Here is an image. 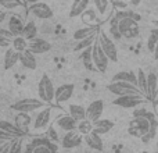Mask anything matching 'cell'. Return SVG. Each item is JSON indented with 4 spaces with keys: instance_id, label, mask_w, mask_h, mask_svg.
Segmentation results:
<instances>
[{
    "instance_id": "6da1fadb",
    "label": "cell",
    "mask_w": 158,
    "mask_h": 153,
    "mask_svg": "<svg viewBox=\"0 0 158 153\" xmlns=\"http://www.w3.org/2000/svg\"><path fill=\"white\" fill-rule=\"evenodd\" d=\"M107 89L111 93L117 96H136V98H146V95L140 90V88L137 85L129 84V82H111L110 85H107Z\"/></svg>"
},
{
    "instance_id": "7a4b0ae2",
    "label": "cell",
    "mask_w": 158,
    "mask_h": 153,
    "mask_svg": "<svg viewBox=\"0 0 158 153\" xmlns=\"http://www.w3.org/2000/svg\"><path fill=\"white\" fill-rule=\"evenodd\" d=\"M38 93L40 100H43L44 103H52L54 100V96H56L54 84H53V81L50 79V76L47 74L42 75L38 85Z\"/></svg>"
},
{
    "instance_id": "3957f363",
    "label": "cell",
    "mask_w": 158,
    "mask_h": 153,
    "mask_svg": "<svg viewBox=\"0 0 158 153\" xmlns=\"http://www.w3.org/2000/svg\"><path fill=\"white\" fill-rule=\"evenodd\" d=\"M42 107H46L44 102L40 100V99H33V98H25L11 104V110H15L18 113H31L38 109H42Z\"/></svg>"
},
{
    "instance_id": "277c9868",
    "label": "cell",
    "mask_w": 158,
    "mask_h": 153,
    "mask_svg": "<svg viewBox=\"0 0 158 153\" xmlns=\"http://www.w3.org/2000/svg\"><path fill=\"white\" fill-rule=\"evenodd\" d=\"M97 41L100 42L101 49H103L104 52H106V55L108 56L110 61L117 63L118 61V50H117V46H115L114 39H112L110 35H107L104 31H100V32H98Z\"/></svg>"
},
{
    "instance_id": "5b68a950",
    "label": "cell",
    "mask_w": 158,
    "mask_h": 153,
    "mask_svg": "<svg viewBox=\"0 0 158 153\" xmlns=\"http://www.w3.org/2000/svg\"><path fill=\"white\" fill-rule=\"evenodd\" d=\"M128 132L131 135L136 138H144L146 135L150 132V123L146 117H142V118H133V120L129 123V128H128Z\"/></svg>"
},
{
    "instance_id": "8992f818",
    "label": "cell",
    "mask_w": 158,
    "mask_h": 153,
    "mask_svg": "<svg viewBox=\"0 0 158 153\" xmlns=\"http://www.w3.org/2000/svg\"><path fill=\"white\" fill-rule=\"evenodd\" d=\"M108 63H110L108 56L101 49L100 42L96 41V43L93 45V64H94V67L100 72H106L107 68H108Z\"/></svg>"
},
{
    "instance_id": "52a82bcc",
    "label": "cell",
    "mask_w": 158,
    "mask_h": 153,
    "mask_svg": "<svg viewBox=\"0 0 158 153\" xmlns=\"http://www.w3.org/2000/svg\"><path fill=\"white\" fill-rule=\"evenodd\" d=\"M119 29L125 39H135L139 36V24L133 18L119 20Z\"/></svg>"
},
{
    "instance_id": "ba28073f",
    "label": "cell",
    "mask_w": 158,
    "mask_h": 153,
    "mask_svg": "<svg viewBox=\"0 0 158 153\" xmlns=\"http://www.w3.org/2000/svg\"><path fill=\"white\" fill-rule=\"evenodd\" d=\"M146 103V98H136V96H118L112 100V104L122 109H136Z\"/></svg>"
},
{
    "instance_id": "9c48e42d",
    "label": "cell",
    "mask_w": 158,
    "mask_h": 153,
    "mask_svg": "<svg viewBox=\"0 0 158 153\" xmlns=\"http://www.w3.org/2000/svg\"><path fill=\"white\" fill-rule=\"evenodd\" d=\"M82 141H85V137L78 129H75V131L65 132V135H64L63 139H61V146H63L64 149H74L81 145Z\"/></svg>"
},
{
    "instance_id": "30bf717a",
    "label": "cell",
    "mask_w": 158,
    "mask_h": 153,
    "mask_svg": "<svg viewBox=\"0 0 158 153\" xmlns=\"http://www.w3.org/2000/svg\"><path fill=\"white\" fill-rule=\"evenodd\" d=\"M29 13L32 14L33 17L39 18V20H49V18H52V17H53L52 7H50L49 4H46V3H43V2H39V3H33V4H31Z\"/></svg>"
},
{
    "instance_id": "8fae6325",
    "label": "cell",
    "mask_w": 158,
    "mask_h": 153,
    "mask_svg": "<svg viewBox=\"0 0 158 153\" xmlns=\"http://www.w3.org/2000/svg\"><path fill=\"white\" fill-rule=\"evenodd\" d=\"M104 111V102L101 99H97V100H93L89 106L86 107V114H87V120L90 121H97L101 118Z\"/></svg>"
},
{
    "instance_id": "7c38bea8",
    "label": "cell",
    "mask_w": 158,
    "mask_h": 153,
    "mask_svg": "<svg viewBox=\"0 0 158 153\" xmlns=\"http://www.w3.org/2000/svg\"><path fill=\"white\" fill-rule=\"evenodd\" d=\"M75 90V85L74 84H63L56 89V96L54 100L56 103H64V102L69 100L74 95Z\"/></svg>"
},
{
    "instance_id": "4fadbf2b",
    "label": "cell",
    "mask_w": 158,
    "mask_h": 153,
    "mask_svg": "<svg viewBox=\"0 0 158 153\" xmlns=\"http://www.w3.org/2000/svg\"><path fill=\"white\" fill-rule=\"evenodd\" d=\"M50 118H52V107H43L33 120V128L36 131L44 129L47 127V124L50 123Z\"/></svg>"
},
{
    "instance_id": "5bb4252c",
    "label": "cell",
    "mask_w": 158,
    "mask_h": 153,
    "mask_svg": "<svg viewBox=\"0 0 158 153\" xmlns=\"http://www.w3.org/2000/svg\"><path fill=\"white\" fill-rule=\"evenodd\" d=\"M28 49H29L33 55H42V53L50 52V50H52V45L42 38H35V39H32V41H29Z\"/></svg>"
},
{
    "instance_id": "9a60e30c",
    "label": "cell",
    "mask_w": 158,
    "mask_h": 153,
    "mask_svg": "<svg viewBox=\"0 0 158 153\" xmlns=\"http://www.w3.org/2000/svg\"><path fill=\"white\" fill-rule=\"evenodd\" d=\"M14 124L21 129L24 134H28L29 127L32 124V117L29 116V113H17L14 117Z\"/></svg>"
},
{
    "instance_id": "2e32d148",
    "label": "cell",
    "mask_w": 158,
    "mask_h": 153,
    "mask_svg": "<svg viewBox=\"0 0 158 153\" xmlns=\"http://www.w3.org/2000/svg\"><path fill=\"white\" fill-rule=\"evenodd\" d=\"M58 127L61 129H64L65 132H69V131H75L78 129V121L75 118H72L69 114H65V116H61L58 117V120L56 121Z\"/></svg>"
},
{
    "instance_id": "e0dca14e",
    "label": "cell",
    "mask_w": 158,
    "mask_h": 153,
    "mask_svg": "<svg viewBox=\"0 0 158 153\" xmlns=\"http://www.w3.org/2000/svg\"><path fill=\"white\" fill-rule=\"evenodd\" d=\"M146 118H147L148 123H150V132H148L144 138H142V141L144 143H147V142H150L151 139H154V138H156V135L158 132L157 131V129H158V120H157L156 114H154V113H151V111H147Z\"/></svg>"
},
{
    "instance_id": "ac0fdd59",
    "label": "cell",
    "mask_w": 158,
    "mask_h": 153,
    "mask_svg": "<svg viewBox=\"0 0 158 153\" xmlns=\"http://www.w3.org/2000/svg\"><path fill=\"white\" fill-rule=\"evenodd\" d=\"M90 2L92 0H74V3L71 6V10H69V17L71 18H77V17L82 15L87 10Z\"/></svg>"
},
{
    "instance_id": "d6986e66",
    "label": "cell",
    "mask_w": 158,
    "mask_h": 153,
    "mask_svg": "<svg viewBox=\"0 0 158 153\" xmlns=\"http://www.w3.org/2000/svg\"><path fill=\"white\" fill-rule=\"evenodd\" d=\"M85 142H86V145L89 146L90 149H94V151H98V152H101L104 148L101 137L98 134H96L94 131L87 134V135H85Z\"/></svg>"
},
{
    "instance_id": "ffe728a7",
    "label": "cell",
    "mask_w": 158,
    "mask_h": 153,
    "mask_svg": "<svg viewBox=\"0 0 158 153\" xmlns=\"http://www.w3.org/2000/svg\"><path fill=\"white\" fill-rule=\"evenodd\" d=\"M17 63H19V52L10 47L4 52V70H11Z\"/></svg>"
},
{
    "instance_id": "44dd1931",
    "label": "cell",
    "mask_w": 158,
    "mask_h": 153,
    "mask_svg": "<svg viewBox=\"0 0 158 153\" xmlns=\"http://www.w3.org/2000/svg\"><path fill=\"white\" fill-rule=\"evenodd\" d=\"M19 63L28 70H35L36 68V59L35 55L31 52L29 49L25 50V52L19 53Z\"/></svg>"
},
{
    "instance_id": "7402d4cb",
    "label": "cell",
    "mask_w": 158,
    "mask_h": 153,
    "mask_svg": "<svg viewBox=\"0 0 158 153\" xmlns=\"http://www.w3.org/2000/svg\"><path fill=\"white\" fill-rule=\"evenodd\" d=\"M97 33V27L96 25H89V27H83V28H79L74 32V39L77 42L79 41H83V39L90 38L92 35H96Z\"/></svg>"
},
{
    "instance_id": "603a6c76",
    "label": "cell",
    "mask_w": 158,
    "mask_h": 153,
    "mask_svg": "<svg viewBox=\"0 0 158 153\" xmlns=\"http://www.w3.org/2000/svg\"><path fill=\"white\" fill-rule=\"evenodd\" d=\"M0 131H4V132H7V134L13 135V137L18 138V139H21V138L25 135L24 132H22L21 129H19L18 127L15 125V124H11L10 121H6V120L0 121Z\"/></svg>"
},
{
    "instance_id": "cb8c5ba5",
    "label": "cell",
    "mask_w": 158,
    "mask_h": 153,
    "mask_svg": "<svg viewBox=\"0 0 158 153\" xmlns=\"http://www.w3.org/2000/svg\"><path fill=\"white\" fill-rule=\"evenodd\" d=\"M93 125H94V132L98 135L107 134V132H110L114 128V123L111 120H107V118H100V120L94 121Z\"/></svg>"
},
{
    "instance_id": "d4e9b609",
    "label": "cell",
    "mask_w": 158,
    "mask_h": 153,
    "mask_svg": "<svg viewBox=\"0 0 158 153\" xmlns=\"http://www.w3.org/2000/svg\"><path fill=\"white\" fill-rule=\"evenodd\" d=\"M148 76V82H147V100L150 102H154L156 103V96H157V84H158V79H157V75L150 72L147 74Z\"/></svg>"
},
{
    "instance_id": "484cf974",
    "label": "cell",
    "mask_w": 158,
    "mask_h": 153,
    "mask_svg": "<svg viewBox=\"0 0 158 153\" xmlns=\"http://www.w3.org/2000/svg\"><path fill=\"white\" fill-rule=\"evenodd\" d=\"M129 82V84L137 85V74L133 71H119L112 76V82Z\"/></svg>"
},
{
    "instance_id": "4316f807",
    "label": "cell",
    "mask_w": 158,
    "mask_h": 153,
    "mask_svg": "<svg viewBox=\"0 0 158 153\" xmlns=\"http://www.w3.org/2000/svg\"><path fill=\"white\" fill-rule=\"evenodd\" d=\"M25 28V24L22 22V20L17 15H11L8 20V29L14 33L15 36H21L22 31Z\"/></svg>"
},
{
    "instance_id": "83f0119b",
    "label": "cell",
    "mask_w": 158,
    "mask_h": 153,
    "mask_svg": "<svg viewBox=\"0 0 158 153\" xmlns=\"http://www.w3.org/2000/svg\"><path fill=\"white\" fill-rule=\"evenodd\" d=\"M68 110H69V116H71L72 118H75L78 123H79V121H83V120H86V118H87L86 109H85L83 106H81V104H69Z\"/></svg>"
},
{
    "instance_id": "f1b7e54d",
    "label": "cell",
    "mask_w": 158,
    "mask_h": 153,
    "mask_svg": "<svg viewBox=\"0 0 158 153\" xmlns=\"http://www.w3.org/2000/svg\"><path fill=\"white\" fill-rule=\"evenodd\" d=\"M108 29H110V36H111L114 41H119L122 39V33L119 29V20L117 17H112L108 22Z\"/></svg>"
},
{
    "instance_id": "f546056e",
    "label": "cell",
    "mask_w": 158,
    "mask_h": 153,
    "mask_svg": "<svg viewBox=\"0 0 158 153\" xmlns=\"http://www.w3.org/2000/svg\"><path fill=\"white\" fill-rule=\"evenodd\" d=\"M36 35H38V27H36V24L33 21L27 22V24H25L24 31H22V33H21V36L22 38H25L27 41H32V39L38 38Z\"/></svg>"
},
{
    "instance_id": "4dcf8cb0",
    "label": "cell",
    "mask_w": 158,
    "mask_h": 153,
    "mask_svg": "<svg viewBox=\"0 0 158 153\" xmlns=\"http://www.w3.org/2000/svg\"><path fill=\"white\" fill-rule=\"evenodd\" d=\"M97 38H98V33H96V35H92L90 38H87V39L79 41L78 43L74 46V52H83V50H86V49H89V47H92V45L96 43Z\"/></svg>"
},
{
    "instance_id": "1f68e13d",
    "label": "cell",
    "mask_w": 158,
    "mask_h": 153,
    "mask_svg": "<svg viewBox=\"0 0 158 153\" xmlns=\"http://www.w3.org/2000/svg\"><path fill=\"white\" fill-rule=\"evenodd\" d=\"M147 82H148V76L143 71V68H139L137 70V86L140 88L143 93L146 95V99H147Z\"/></svg>"
},
{
    "instance_id": "d6a6232c",
    "label": "cell",
    "mask_w": 158,
    "mask_h": 153,
    "mask_svg": "<svg viewBox=\"0 0 158 153\" xmlns=\"http://www.w3.org/2000/svg\"><path fill=\"white\" fill-rule=\"evenodd\" d=\"M81 60H82V63H83L85 68L92 70V66H94V64H93V47H89V49L83 50V52L81 53Z\"/></svg>"
},
{
    "instance_id": "836d02e7",
    "label": "cell",
    "mask_w": 158,
    "mask_h": 153,
    "mask_svg": "<svg viewBox=\"0 0 158 153\" xmlns=\"http://www.w3.org/2000/svg\"><path fill=\"white\" fill-rule=\"evenodd\" d=\"M78 131L81 132L82 135H87V134H90V132H93L94 131V125H93V121H90V120H83V121H79L78 123Z\"/></svg>"
},
{
    "instance_id": "e575fe53",
    "label": "cell",
    "mask_w": 158,
    "mask_h": 153,
    "mask_svg": "<svg viewBox=\"0 0 158 153\" xmlns=\"http://www.w3.org/2000/svg\"><path fill=\"white\" fill-rule=\"evenodd\" d=\"M28 45H29V41H27L22 36H15L13 41V49H15L17 52H25L28 50Z\"/></svg>"
},
{
    "instance_id": "d590c367",
    "label": "cell",
    "mask_w": 158,
    "mask_h": 153,
    "mask_svg": "<svg viewBox=\"0 0 158 153\" xmlns=\"http://www.w3.org/2000/svg\"><path fill=\"white\" fill-rule=\"evenodd\" d=\"M115 17H117L118 20H123V18H133L135 21H137V22H139L140 20H142L140 14L135 13V11H132V10H119V11H117Z\"/></svg>"
},
{
    "instance_id": "8d00e7d4",
    "label": "cell",
    "mask_w": 158,
    "mask_h": 153,
    "mask_svg": "<svg viewBox=\"0 0 158 153\" xmlns=\"http://www.w3.org/2000/svg\"><path fill=\"white\" fill-rule=\"evenodd\" d=\"M157 43H158V28H154V29L150 31V35H148V39H147V47L150 52L154 53L157 47Z\"/></svg>"
},
{
    "instance_id": "74e56055",
    "label": "cell",
    "mask_w": 158,
    "mask_h": 153,
    "mask_svg": "<svg viewBox=\"0 0 158 153\" xmlns=\"http://www.w3.org/2000/svg\"><path fill=\"white\" fill-rule=\"evenodd\" d=\"M3 10H14V8H19L24 7L22 0H0Z\"/></svg>"
},
{
    "instance_id": "f35d334b",
    "label": "cell",
    "mask_w": 158,
    "mask_h": 153,
    "mask_svg": "<svg viewBox=\"0 0 158 153\" xmlns=\"http://www.w3.org/2000/svg\"><path fill=\"white\" fill-rule=\"evenodd\" d=\"M82 20H83V22H86V24H89V25H94L96 20H97L96 11L93 10V8H87V10L82 14Z\"/></svg>"
},
{
    "instance_id": "ab89813d",
    "label": "cell",
    "mask_w": 158,
    "mask_h": 153,
    "mask_svg": "<svg viewBox=\"0 0 158 153\" xmlns=\"http://www.w3.org/2000/svg\"><path fill=\"white\" fill-rule=\"evenodd\" d=\"M93 3H94L96 10L100 13V15H106L107 10H108V7H110L108 0H93Z\"/></svg>"
},
{
    "instance_id": "60d3db41",
    "label": "cell",
    "mask_w": 158,
    "mask_h": 153,
    "mask_svg": "<svg viewBox=\"0 0 158 153\" xmlns=\"http://www.w3.org/2000/svg\"><path fill=\"white\" fill-rule=\"evenodd\" d=\"M14 38H15V35H14L13 32H11L10 29H6V28H2L0 29V39H6V41H14Z\"/></svg>"
},
{
    "instance_id": "b9f144b4",
    "label": "cell",
    "mask_w": 158,
    "mask_h": 153,
    "mask_svg": "<svg viewBox=\"0 0 158 153\" xmlns=\"http://www.w3.org/2000/svg\"><path fill=\"white\" fill-rule=\"evenodd\" d=\"M22 139V138H21ZM21 139H17L13 142L10 149V153H22V141Z\"/></svg>"
},
{
    "instance_id": "7bdbcfd3",
    "label": "cell",
    "mask_w": 158,
    "mask_h": 153,
    "mask_svg": "<svg viewBox=\"0 0 158 153\" xmlns=\"http://www.w3.org/2000/svg\"><path fill=\"white\" fill-rule=\"evenodd\" d=\"M17 139H18V138L13 137V135L7 134V132H4V131H0V142H3V143H6V142H14V141H17Z\"/></svg>"
},
{
    "instance_id": "ee69618b",
    "label": "cell",
    "mask_w": 158,
    "mask_h": 153,
    "mask_svg": "<svg viewBox=\"0 0 158 153\" xmlns=\"http://www.w3.org/2000/svg\"><path fill=\"white\" fill-rule=\"evenodd\" d=\"M33 153H53V151L49 146H38L33 149Z\"/></svg>"
},
{
    "instance_id": "f6af8a7d",
    "label": "cell",
    "mask_w": 158,
    "mask_h": 153,
    "mask_svg": "<svg viewBox=\"0 0 158 153\" xmlns=\"http://www.w3.org/2000/svg\"><path fill=\"white\" fill-rule=\"evenodd\" d=\"M146 114H147V110L143 107V109H136L133 113L135 118H142V117H146Z\"/></svg>"
},
{
    "instance_id": "bcb514c9",
    "label": "cell",
    "mask_w": 158,
    "mask_h": 153,
    "mask_svg": "<svg viewBox=\"0 0 158 153\" xmlns=\"http://www.w3.org/2000/svg\"><path fill=\"white\" fill-rule=\"evenodd\" d=\"M11 145H13V142H7V143H3V145H2V148H0V153H10Z\"/></svg>"
},
{
    "instance_id": "7dc6e473",
    "label": "cell",
    "mask_w": 158,
    "mask_h": 153,
    "mask_svg": "<svg viewBox=\"0 0 158 153\" xmlns=\"http://www.w3.org/2000/svg\"><path fill=\"white\" fill-rule=\"evenodd\" d=\"M8 43H13V42H11V41H6V39H0V46H2L3 49H4V47H7Z\"/></svg>"
},
{
    "instance_id": "c3c4849f",
    "label": "cell",
    "mask_w": 158,
    "mask_h": 153,
    "mask_svg": "<svg viewBox=\"0 0 158 153\" xmlns=\"http://www.w3.org/2000/svg\"><path fill=\"white\" fill-rule=\"evenodd\" d=\"M6 15H7V10H3L2 13H0V22H3L6 20Z\"/></svg>"
},
{
    "instance_id": "681fc988",
    "label": "cell",
    "mask_w": 158,
    "mask_h": 153,
    "mask_svg": "<svg viewBox=\"0 0 158 153\" xmlns=\"http://www.w3.org/2000/svg\"><path fill=\"white\" fill-rule=\"evenodd\" d=\"M129 3L133 4V6H139L140 3H142V0H129Z\"/></svg>"
},
{
    "instance_id": "f907efd6",
    "label": "cell",
    "mask_w": 158,
    "mask_h": 153,
    "mask_svg": "<svg viewBox=\"0 0 158 153\" xmlns=\"http://www.w3.org/2000/svg\"><path fill=\"white\" fill-rule=\"evenodd\" d=\"M154 59H156V60H158V43H157L156 50H154Z\"/></svg>"
},
{
    "instance_id": "816d5d0a",
    "label": "cell",
    "mask_w": 158,
    "mask_h": 153,
    "mask_svg": "<svg viewBox=\"0 0 158 153\" xmlns=\"http://www.w3.org/2000/svg\"><path fill=\"white\" fill-rule=\"evenodd\" d=\"M29 4H33V3H39V2H42V0H27Z\"/></svg>"
},
{
    "instance_id": "f5cc1de1",
    "label": "cell",
    "mask_w": 158,
    "mask_h": 153,
    "mask_svg": "<svg viewBox=\"0 0 158 153\" xmlns=\"http://www.w3.org/2000/svg\"><path fill=\"white\" fill-rule=\"evenodd\" d=\"M153 24L156 25V28H158V20H156V21H153Z\"/></svg>"
},
{
    "instance_id": "db71d44e",
    "label": "cell",
    "mask_w": 158,
    "mask_h": 153,
    "mask_svg": "<svg viewBox=\"0 0 158 153\" xmlns=\"http://www.w3.org/2000/svg\"><path fill=\"white\" fill-rule=\"evenodd\" d=\"M157 148H158V142H157Z\"/></svg>"
}]
</instances>
